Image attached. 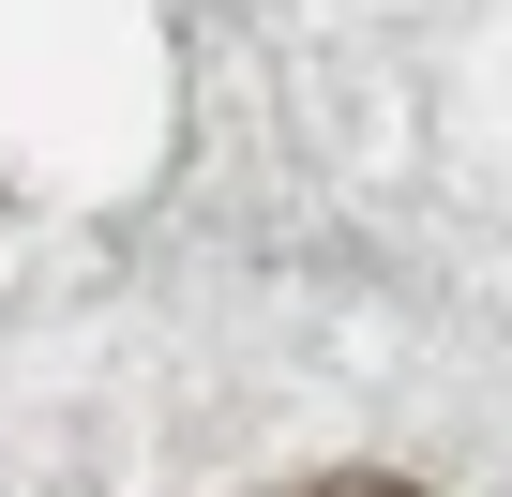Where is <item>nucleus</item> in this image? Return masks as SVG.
I'll return each mask as SVG.
<instances>
[{"mask_svg": "<svg viewBox=\"0 0 512 497\" xmlns=\"http://www.w3.org/2000/svg\"><path fill=\"white\" fill-rule=\"evenodd\" d=\"M317 497H422V482H392V467H347V482H317Z\"/></svg>", "mask_w": 512, "mask_h": 497, "instance_id": "1", "label": "nucleus"}]
</instances>
